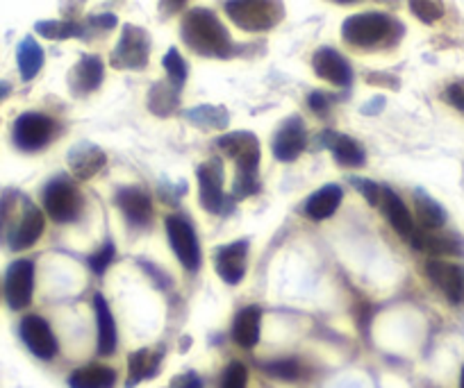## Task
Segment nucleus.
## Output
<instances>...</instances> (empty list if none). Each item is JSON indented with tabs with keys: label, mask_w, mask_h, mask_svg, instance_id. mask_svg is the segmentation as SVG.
Listing matches in <instances>:
<instances>
[{
	"label": "nucleus",
	"mask_w": 464,
	"mask_h": 388,
	"mask_svg": "<svg viewBox=\"0 0 464 388\" xmlns=\"http://www.w3.org/2000/svg\"><path fill=\"white\" fill-rule=\"evenodd\" d=\"M114 257H116L114 243H110V241H107V243L102 245V248L98 250V252H93L92 257H89V266H92L93 273L102 275L107 269H110V264H111V261H114Z\"/></svg>",
	"instance_id": "obj_37"
},
{
	"label": "nucleus",
	"mask_w": 464,
	"mask_h": 388,
	"mask_svg": "<svg viewBox=\"0 0 464 388\" xmlns=\"http://www.w3.org/2000/svg\"><path fill=\"white\" fill-rule=\"evenodd\" d=\"M265 373H269L271 377H278L283 382H294V379L301 377V365L298 361L294 359H280V361H271V364L265 365Z\"/></svg>",
	"instance_id": "obj_35"
},
{
	"label": "nucleus",
	"mask_w": 464,
	"mask_h": 388,
	"mask_svg": "<svg viewBox=\"0 0 464 388\" xmlns=\"http://www.w3.org/2000/svg\"><path fill=\"white\" fill-rule=\"evenodd\" d=\"M189 118L191 123L208 129H223L227 125V114L221 107H198L189 111Z\"/></svg>",
	"instance_id": "obj_31"
},
{
	"label": "nucleus",
	"mask_w": 464,
	"mask_h": 388,
	"mask_svg": "<svg viewBox=\"0 0 464 388\" xmlns=\"http://www.w3.org/2000/svg\"><path fill=\"white\" fill-rule=\"evenodd\" d=\"M246 382L248 370L246 365L239 364V361H232V364H227V368L223 370L221 388H246Z\"/></svg>",
	"instance_id": "obj_36"
},
{
	"label": "nucleus",
	"mask_w": 464,
	"mask_h": 388,
	"mask_svg": "<svg viewBox=\"0 0 464 388\" xmlns=\"http://www.w3.org/2000/svg\"><path fill=\"white\" fill-rule=\"evenodd\" d=\"M14 200H16L14 191H7V194L0 198V241H3V236H5L12 216H14Z\"/></svg>",
	"instance_id": "obj_38"
},
{
	"label": "nucleus",
	"mask_w": 464,
	"mask_h": 388,
	"mask_svg": "<svg viewBox=\"0 0 464 388\" xmlns=\"http://www.w3.org/2000/svg\"><path fill=\"white\" fill-rule=\"evenodd\" d=\"M171 388H203V382L196 373H185L171 382Z\"/></svg>",
	"instance_id": "obj_41"
},
{
	"label": "nucleus",
	"mask_w": 464,
	"mask_h": 388,
	"mask_svg": "<svg viewBox=\"0 0 464 388\" xmlns=\"http://www.w3.org/2000/svg\"><path fill=\"white\" fill-rule=\"evenodd\" d=\"M164 69H167L169 82L176 89H180L187 80V64L182 60V55L178 52V48H171V51L164 55Z\"/></svg>",
	"instance_id": "obj_33"
},
{
	"label": "nucleus",
	"mask_w": 464,
	"mask_h": 388,
	"mask_svg": "<svg viewBox=\"0 0 464 388\" xmlns=\"http://www.w3.org/2000/svg\"><path fill=\"white\" fill-rule=\"evenodd\" d=\"M44 227H46V218H44V213L37 207L30 204L24 212V216H21L16 230L10 234V248L14 252H24V250L33 248L39 241V236L44 234Z\"/></svg>",
	"instance_id": "obj_20"
},
{
	"label": "nucleus",
	"mask_w": 464,
	"mask_h": 388,
	"mask_svg": "<svg viewBox=\"0 0 464 388\" xmlns=\"http://www.w3.org/2000/svg\"><path fill=\"white\" fill-rule=\"evenodd\" d=\"M34 264L30 259H19L5 273V300L10 309L21 311L33 302Z\"/></svg>",
	"instance_id": "obj_9"
},
{
	"label": "nucleus",
	"mask_w": 464,
	"mask_h": 388,
	"mask_svg": "<svg viewBox=\"0 0 464 388\" xmlns=\"http://www.w3.org/2000/svg\"><path fill=\"white\" fill-rule=\"evenodd\" d=\"M305 146H307L305 123H303V118H298V116H292V118H287L278 128L271 150H274L278 162H296V159L303 155V150H305Z\"/></svg>",
	"instance_id": "obj_13"
},
{
	"label": "nucleus",
	"mask_w": 464,
	"mask_h": 388,
	"mask_svg": "<svg viewBox=\"0 0 464 388\" xmlns=\"http://www.w3.org/2000/svg\"><path fill=\"white\" fill-rule=\"evenodd\" d=\"M260 327H262V311L260 307H244L232 323V341L237 343L239 347H251L257 345L260 341Z\"/></svg>",
	"instance_id": "obj_22"
},
{
	"label": "nucleus",
	"mask_w": 464,
	"mask_h": 388,
	"mask_svg": "<svg viewBox=\"0 0 464 388\" xmlns=\"http://www.w3.org/2000/svg\"><path fill=\"white\" fill-rule=\"evenodd\" d=\"M116 373L110 365H82L69 377L71 388H114Z\"/></svg>",
	"instance_id": "obj_27"
},
{
	"label": "nucleus",
	"mask_w": 464,
	"mask_h": 388,
	"mask_svg": "<svg viewBox=\"0 0 464 388\" xmlns=\"http://www.w3.org/2000/svg\"><path fill=\"white\" fill-rule=\"evenodd\" d=\"M160 105L153 107V111L158 116H169L173 109H176L178 105V89L173 87H167V84H155L153 91H150V102H158Z\"/></svg>",
	"instance_id": "obj_32"
},
{
	"label": "nucleus",
	"mask_w": 464,
	"mask_h": 388,
	"mask_svg": "<svg viewBox=\"0 0 464 388\" xmlns=\"http://www.w3.org/2000/svg\"><path fill=\"white\" fill-rule=\"evenodd\" d=\"M34 30L46 39L82 37V28L78 24H71V21H39Z\"/></svg>",
	"instance_id": "obj_30"
},
{
	"label": "nucleus",
	"mask_w": 464,
	"mask_h": 388,
	"mask_svg": "<svg viewBox=\"0 0 464 388\" xmlns=\"http://www.w3.org/2000/svg\"><path fill=\"white\" fill-rule=\"evenodd\" d=\"M167 234L169 243H171L173 252H176L178 261L185 266L187 270H198L200 269V245L198 236H196L194 227H191L189 218L173 213L167 218Z\"/></svg>",
	"instance_id": "obj_7"
},
{
	"label": "nucleus",
	"mask_w": 464,
	"mask_h": 388,
	"mask_svg": "<svg viewBox=\"0 0 464 388\" xmlns=\"http://www.w3.org/2000/svg\"><path fill=\"white\" fill-rule=\"evenodd\" d=\"M310 107L316 111V114H324V111L328 109V96H325V93H312Z\"/></svg>",
	"instance_id": "obj_42"
},
{
	"label": "nucleus",
	"mask_w": 464,
	"mask_h": 388,
	"mask_svg": "<svg viewBox=\"0 0 464 388\" xmlns=\"http://www.w3.org/2000/svg\"><path fill=\"white\" fill-rule=\"evenodd\" d=\"M376 207L385 213V218L390 221V225L394 227V230L399 232V234L410 243V241H412V236L417 234L419 225L414 222L412 213H410V209L405 207V203L401 200V195L394 194L390 186H381V198H378Z\"/></svg>",
	"instance_id": "obj_15"
},
{
	"label": "nucleus",
	"mask_w": 464,
	"mask_h": 388,
	"mask_svg": "<svg viewBox=\"0 0 464 388\" xmlns=\"http://www.w3.org/2000/svg\"><path fill=\"white\" fill-rule=\"evenodd\" d=\"M105 78V66H102L101 57L87 55L75 64L73 73H71V89L75 96H84V93L96 91Z\"/></svg>",
	"instance_id": "obj_21"
},
{
	"label": "nucleus",
	"mask_w": 464,
	"mask_h": 388,
	"mask_svg": "<svg viewBox=\"0 0 464 388\" xmlns=\"http://www.w3.org/2000/svg\"><path fill=\"white\" fill-rule=\"evenodd\" d=\"M55 128L57 125L51 116H44L39 111L21 114L14 123V144L28 153L42 150L55 137Z\"/></svg>",
	"instance_id": "obj_8"
},
{
	"label": "nucleus",
	"mask_w": 464,
	"mask_h": 388,
	"mask_svg": "<svg viewBox=\"0 0 464 388\" xmlns=\"http://www.w3.org/2000/svg\"><path fill=\"white\" fill-rule=\"evenodd\" d=\"M105 162H107L105 150H101L98 146H93V144H87V141L73 146L69 153L71 173H73V175L82 182L92 180L93 175H98V173H101V168L105 166Z\"/></svg>",
	"instance_id": "obj_19"
},
{
	"label": "nucleus",
	"mask_w": 464,
	"mask_h": 388,
	"mask_svg": "<svg viewBox=\"0 0 464 388\" xmlns=\"http://www.w3.org/2000/svg\"><path fill=\"white\" fill-rule=\"evenodd\" d=\"M93 309H96V323H98V355L102 356L114 355L119 336H116V323H114V316H111L110 302L105 300L102 293H96V298H93Z\"/></svg>",
	"instance_id": "obj_23"
},
{
	"label": "nucleus",
	"mask_w": 464,
	"mask_h": 388,
	"mask_svg": "<svg viewBox=\"0 0 464 388\" xmlns=\"http://www.w3.org/2000/svg\"><path fill=\"white\" fill-rule=\"evenodd\" d=\"M312 66L321 80L334 84V87H346L353 80V71H351L348 62L333 48H319L312 57Z\"/></svg>",
	"instance_id": "obj_17"
},
{
	"label": "nucleus",
	"mask_w": 464,
	"mask_h": 388,
	"mask_svg": "<svg viewBox=\"0 0 464 388\" xmlns=\"http://www.w3.org/2000/svg\"><path fill=\"white\" fill-rule=\"evenodd\" d=\"M226 14L246 33H266L283 21L285 10L280 0H227Z\"/></svg>",
	"instance_id": "obj_3"
},
{
	"label": "nucleus",
	"mask_w": 464,
	"mask_h": 388,
	"mask_svg": "<svg viewBox=\"0 0 464 388\" xmlns=\"http://www.w3.org/2000/svg\"><path fill=\"white\" fill-rule=\"evenodd\" d=\"M410 10L423 24H435L444 16V7H441L440 0H410Z\"/></svg>",
	"instance_id": "obj_34"
},
{
	"label": "nucleus",
	"mask_w": 464,
	"mask_h": 388,
	"mask_svg": "<svg viewBox=\"0 0 464 388\" xmlns=\"http://www.w3.org/2000/svg\"><path fill=\"white\" fill-rule=\"evenodd\" d=\"M353 185L358 186L360 194H362L364 198L372 203V207H376L378 198H381V186L373 185V182H369V180H353Z\"/></svg>",
	"instance_id": "obj_39"
},
{
	"label": "nucleus",
	"mask_w": 464,
	"mask_h": 388,
	"mask_svg": "<svg viewBox=\"0 0 464 388\" xmlns=\"http://www.w3.org/2000/svg\"><path fill=\"white\" fill-rule=\"evenodd\" d=\"M446 98H449V102L455 109H459L464 114V80L462 82L450 84V87L446 89Z\"/></svg>",
	"instance_id": "obj_40"
},
{
	"label": "nucleus",
	"mask_w": 464,
	"mask_h": 388,
	"mask_svg": "<svg viewBox=\"0 0 464 388\" xmlns=\"http://www.w3.org/2000/svg\"><path fill=\"white\" fill-rule=\"evenodd\" d=\"M150 57V37L144 28L137 25H123V33L114 52H111V66L123 71L146 69Z\"/></svg>",
	"instance_id": "obj_6"
},
{
	"label": "nucleus",
	"mask_w": 464,
	"mask_h": 388,
	"mask_svg": "<svg viewBox=\"0 0 464 388\" xmlns=\"http://www.w3.org/2000/svg\"><path fill=\"white\" fill-rule=\"evenodd\" d=\"M116 207L121 209L132 227H146L153 221V203L150 195L140 186H123L116 194Z\"/></svg>",
	"instance_id": "obj_16"
},
{
	"label": "nucleus",
	"mask_w": 464,
	"mask_h": 388,
	"mask_svg": "<svg viewBox=\"0 0 464 388\" xmlns=\"http://www.w3.org/2000/svg\"><path fill=\"white\" fill-rule=\"evenodd\" d=\"M214 266H217L218 278L230 287L242 282L248 269V241H232V243L221 245L214 254Z\"/></svg>",
	"instance_id": "obj_12"
},
{
	"label": "nucleus",
	"mask_w": 464,
	"mask_h": 388,
	"mask_svg": "<svg viewBox=\"0 0 464 388\" xmlns=\"http://www.w3.org/2000/svg\"><path fill=\"white\" fill-rule=\"evenodd\" d=\"M182 42L196 52V55L203 57H230L232 52V42L227 30L223 28L221 21L217 19V14L203 7H196V10L187 12L185 19H182Z\"/></svg>",
	"instance_id": "obj_2"
},
{
	"label": "nucleus",
	"mask_w": 464,
	"mask_h": 388,
	"mask_svg": "<svg viewBox=\"0 0 464 388\" xmlns=\"http://www.w3.org/2000/svg\"><path fill=\"white\" fill-rule=\"evenodd\" d=\"M396 24L387 14L381 12H367V14L348 16L342 25V37L351 46L373 48L378 43L387 42L394 34Z\"/></svg>",
	"instance_id": "obj_4"
},
{
	"label": "nucleus",
	"mask_w": 464,
	"mask_h": 388,
	"mask_svg": "<svg viewBox=\"0 0 464 388\" xmlns=\"http://www.w3.org/2000/svg\"><path fill=\"white\" fill-rule=\"evenodd\" d=\"M325 144L333 150V157L339 166L346 168H358L362 166L367 155H364V148L353 139V137L346 135H325Z\"/></svg>",
	"instance_id": "obj_25"
},
{
	"label": "nucleus",
	"mask_w": 464,
	"mask_h": 388,
	"mask_svg": "<svg viewBox=\"0 0 464 388\" xmlns=\"http://www.w3.org/2000/svg\"><path fill=\"white\" fill-rule=\"evenodd\" d=\"M21 338L28 345V350L39 359L51 361L57 355V338L53 334L51 325L42 316L33 314L21 320Z\"/></svg>",
	"instance_id": "obj_14"
},
{
	"label": "nucleus",
	"mask_w": 464,
	"mask_h": 388,
	"mask_svg": "<svg viewBox=\"0 0 464 388\" xmlns=\"http://www.w3.org/2000/svg\"><path fill=\"white\" fill-rule=\"evenodd\" d=\"M337 3H355V0H337Z\"/></svg>",
	"instance_id": "obj_46"
},
{
	"label": "nucleus",
	"mask_w": 464,
	"mask_h": 388,
	"mask_svg": "<svg viewBox=\"0 0 464 388\" xmlns=\"http://www.w3.org/2000/svg\"><path fill=\"white\" fill-rule=\"evenodd\" d=\"M459 388H464V368H462V377H459Z\"/></svg>",
	"instance_id": "obj_45"
},
{
	"label": "nucleus",
	"mask_w": 464,
	"mask_h": 388,
	"mask_svg": "<svg viewBox=\"0 0 464 388\" xmlns=\"http://www.w3.org/2000/svg\"><path fill=\"white\" fill-rule=\"evenodd\" d=\"M343 191L342 186L337 185H325L324 189L314 191V194L307 198L305 203V213L312 218V221H324V218H330L337 207L342 204Z\"/></svg>",
	"instance_id": "obj_24"
},
{
	"label": "nucleus",
	"mask_w": 464,
	"mask_h": 388,
	"mask_svg": "<svg viewBox=\"0 0 464 388\" xmlns=\"http://www.w3.org/2000/svg\"><path fill=\"white\" fill-rule=\"evenodd\" d=\"M167 3H169V5H171V7H182V5H185V3H187V0H167Z\"/></svg>",
	"instance_id": "obj_44"
},
{
	"label": "nucleus",
	"mask_w": 464,
	"mask_h": 388,
	"mask_svg": "<svg viewBox=\"0 0 464 388\" xmlns=\"http://www.w3.org/2000/svg\"><path fill=\"white\" fill-rule=\"evenodd\" d=\"M410 245L432 254V257H455V254H464L462 239L455 234H444L440 230H421L419 227L417 234L410 241Z\"/></svg>",
	"instance_id": "obj_18"
},
{
	"label": "nucleus",
	"mask_w": 464,
	"mask_h": 388,
	"mask_svg": "<svg viewBox=\"0 0 464 388\" xmlns=\"http://www.w3.org/2000/svg\"><path fill=\"white\" fill-rule=\"evenodd\" d=\"M218 148L223 155L237 164V177L232 182V198L242 200L248 198L257 191V168H260V141L253 132L237 129V132H227L218 137Z\"/></svg>",
	"instance_id": "obj_1"
},
{
	"label": "nucleus",
	"mask_w": 464,
	"mask_h": 388,
	"mask_svg": "<svg viewBox=\"0 0 464 388\" xmlns=\"http://www.w3.org/2000/svg\"><path fill=\"white\" fill-rule=\"evenodd\" d=\"M7 93H10V84L0 82V100H3V98H5Z\"/></svg>",
	"instance_id": "obj_43"
},
{
	"label": "nucleus",
	"mask_w": 464,
	"mask_h": 388,
	"mask_svg": "<svg viewBox=\"0 0 464 388\" xmlns=\"http://www.w3.org/2000/svg\"><path fill=\"white\" fill-rule=\"evenodd\" d=\"M19 71H21V78L24 80H33L34 75L42 71L44 66V51L33 37L24 39L19 46Z\"/></svg>",
	"instance_id": "obj_29"
},
{
	"label": "nucleus",
	"mask_w": 464,
	"mask_h": 388,
	"mask_svg": "<svg viewBox=\"0 0 464 388\" xmlns=\"http://www.w3.org/2000/svg\"><path fill=\"white\" fill-rule=\"evenodd\" d=\"M426 275L444 293L446 300L464 305V266L450 264L444 259H430L426 264Z\"/></svg>",
	"instance_id": "obj_11"
},
{
	"label": "nucleus",
	"mask_w": 464,
	"mask_h": 388,
	"mask_svg": "<svg viewBox=\"0 0 464 388\" xmlns=\"http://www.w3.org/2000/svg\"><path fill=\"white\" fill-rule=\"evenodd\" d=\"M160 361H162V352L160 350H137L128 359V388L137 386L144 379L155 377L160 370Z\"/></svg>",
	"instance_id": "obj_26"
},
{
	"label": "nucleus",
	"mask_w": 464,
	"mask_h": 388,
	"mask_svg": "<svg viewBox=\"0 0 464 388\" xmlns=\"http://www.w3.org/2000/svg\"><path fill=\"white\" fill-rule=\"evenodd\" d=\"M44 209L60 225L73 222L82 212V195H80L75 182L66 175L48 182L46 189H44Z\"/></svg>",
	"instance_id": "obj_5"
},
{
	"label": "nucleus",
	"mask_w": 464,
	"mask_h": 388,
	"mask_svg": "<svg viewBox=\"0 0 464 388\" xmlns=\"http://www.w3.org/2000/svg\"><path fill=\"white\" fill-rule=\"evenodd\" d=\"M198 195L200 204H203L205 212L218 213L226 207V194H223V164L221 159L214 157L209 162L200 164L198 171Z\"/></svg>",
	"instance_id": "obj_10"
},
{
	"label": "nucleus",
	"mask_w": 464,
	"mask_h": 388,
	"mask_svg": "<svg viewBox=\"0 0 464 388\" xmlns=\"http://www.w3.org/2000/svg\"><path fill=\"white\" fill-rule=\"evenodd\" d=\"M414 213L421 230H441L446 222L444 207L421 189L414 191Z\"/></svg>",
	"instance_id": "obj_28"
}]
</instances>
